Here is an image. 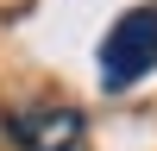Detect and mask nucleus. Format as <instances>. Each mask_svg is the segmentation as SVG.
I'll return each instance as SVG.
<instances>
[{"label": "nucleus", "mask_w": 157, "mask_h": 151, "mask_svg": "<svg viewBox=\"0 0 157 151\" xmlns=\"http://www.w3.org/2000/svg\"><path fill=\"white\" fill-rule=\"evenodd\" d=\"M145 69H157V6H132L101 38V88H132Z\"/></svg>", "instance_id": "f257e3e1"}, {"label": "nucleus", "mask_w": 157, "mask_h": 151, "mask_svg": "<svg viewBox=\"0 0 157 151\" xmlns=\"http://www.w3.org/2000/svg\"><path fill=\"white\" fill-rule=\"evenodd\" d=\"M6 132L25 151H75L82 113L75 107H25V113H6Z\"/></svg>", "instance_id": "f03ea898"}]
</instances>
